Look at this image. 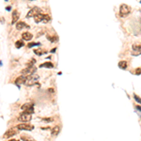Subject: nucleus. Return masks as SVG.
<instances>
[{
    "instance_id": "obj_18",
    "label": "nucleus",
    "mask_w": 141,
    "mask_h": 141,
    "mask_svg": "<svg viewBox=\"0 0 141 141\" xmlns=\"http://www.w3.org/2000/svg\"><path fill=\"white\" fill-rule=\"evenodd\" d=\"M51 21V17L49 15H47V14H43V18H42V23H44V24H47V23H49Z\"/></svg>"
},
{
    "instance_id": "obj_27",
    "label": "nucleus",
    "mask_w": 141,
    "mask_h": 141,
    "mask_svg": "<svg viewBox=\"0 0 141 141\" xmlns=\"http://www.w3.org/2000/svg\"><path fill=\"white\" fill-rule=\"evenodd\" d=\"M10 9H11L10 7H7V8H6V10H10Z\"/></svg>"
},
{
    "instance_id": "obj_16",
    "label": "nucleus",
    "mask_w": 141,
    "mask_h": 141,
    "mask_svg": "<svg viewBox=\"0 0 141 141\" xmlns=\"http://www.w3.org/2000/svg\"><path fill=\"white\" fill-rule=\"evenodd\" d=\"M127 62H126L125 60H122V61H120L119 62V67L120 68V69H122V70H125L127 69Z\"/></svg>"
},
{
    "instance_id": "obj_24",
    "label": "nucleus",
    "mask_w": 141,
    "mask_h": 141,
    "mask_svg": "<svg viewBox=\"0 0 141 141\" xmlns=\"http://www.w3.org/2000/svg\"><path fill=\"white\" fill-rule=\"evenodd\" d=\"M5 23V19L4 17H0V24H4Z\"/></svg>"
},
{
    "instance_id": "obj_20",
    "label": "nucleus",
    "mask_w": 141,
    "mask_h": 141,
    "mask_svg": "<svg viewBox=\"0 0 141 141\" xmlns=\"http://www.w3.org/2000/svg\"><path fill=\"white\" fill-rule=\"evenodd\" d=\"M55 120L54 118H43L42 119V121L43 122H53Z\"/></svg>"
},
{
    "instance_id": "obj_12",
    "label": "nucleus",
    "mask_w": 141,
    "mask_h": 141,
    "mask_svg": "<svg viewBox=\"0 0 141 141\" xmlns=\"http://www.w3.org/2000/svg\"><path fill=\"white\" fill-rule=\"evenodd\" d=\"M34 17V20H35V23H37V24H39V23H41V22H42V18H43V14L42 13V12H40V13H37L36 15L33 16Z\"/></svg>"
},
{
    "instance_id": "obj_25",
    "label": "nucleus",
    "mask_w": 141,
    "mask_h": 141,
    "mask_svg": "<svg viewBox=\"0 0 141 141\" xmlns=\"http://www.w3.org/2000/svg\"><path fill=\"white\" fill-rule=\"evenodd\" d=\"M135 99H136V100L137 101V103H140V99H139V98H138V97H137L136 95H135Z\"/></svg>"
},
{
    "instance_id": "obj_21",
    "label": "nucleus",
    "mask_w": 141,
    "mask_h": 141,
    "mask_svg": "<svg viewBox=\"0 0 141 141\" xmlns=\"http://www.w3.org/2000/svg\"><path fill=\"white\" fill-rule=\"evenodd\" d=\"M34 53L36 54V55H38V56H42V54H44V53H46L45 51H41L40 49H36V50H34Z\"/></svg>"
},
{
    "instance_id": "obj_7",
    "label": "nucleus",
    "mask_w": 141,
    "mask_h": 141,
    "mask_svg": "<svg viewBox=\"0 0 141 141\" xmlns=\"http://www.w3.org/2000/svg\"><path fill=\"white\" fill-rule=\"evenodd\" d=\"M140 50H141V47L139 43H135L133 45V55L135 56H139L140 55Z\"/></svg>"
},
{
    "instance_id": "obj_11",
    "label": "nucleus",
    "mask_w": 141,
    "mask_h": 141,
    "mask_svg": "<svg viewBox=\"0 0 141 141\" xmlns=\"http://www.w3.org/2000/svg\"><path fill=\"white\" fill-rule=\"evenodd\" d=\"M16 133L14 130H9V131H7L6 133H5V135H4V138H10L11 136H15Z\"/></svg>"
},
{
    "instance_id": "obj_14",
    "label": "nucleus",
    "mask_w": 141,
    "mask_h": 141,
    "mask_svg": "<svg viewBox=\"0 0 141 141\" xmlns=\"http://www.w3.org/2000/svg\"><path fill=\"white\" fill-rule=\"evenodd\" d=\"M22 38L25 41H30L32 38H33V35H32L31 33H29V32H25V33L22 34Z\"/></svg>"
},
{
    "instance_id": "obj_5",
    "label": "nucleus",
    "mask_w": 141,
    "mask_h": 141,
    "mask_svg": "<svg viewBox=\"0 0 141 141\" xmlns=\"http://www.w3.org/2000/svg\"><path fill=\"white\" fill-rule=\"evenodd\" d=\"M40 12H42V10L40 8H38V7H35V8H33L32 10H29V12L26 15V18H31L34 15H36L37 13H40Z\"/></svg>"
},
{
    "instance_id": "obj_2",
    "label": "nucleus",
    "mask_w": 141,
    "mask_h": 141,
    "mask_svg": "<svg viewBox=\"0 0 141 141\" xmlns=\"http://www.w3.org/2000/svg\"><path fill=\"white\" fill-rule=\"evenodd\" d=\"M131 12V8L126 5V4H122L120 7V15L121 17H126L127 15H129Z\"/></svg>"
},
{
    "instance_id": "obj_3",
    "label": "nucleus",
    "mask_w": 141,
    "mask_h": 141,
    "mask_svg": "<svg viewBox=\"0 0 141 141\" xmlns=\"http://www.w3.org/2000/svg\"><path fill=\"white\" fill-rule=\"evenodd\" d=\"M31 120V114L29 113H26L24 111V113H22L19 118H18V120L21 121V122H29Z\"/></svg>"
},
{
    "instance_id": "obj_17",
    "label": "nucleus",
    "mask_w": 141,
    "mask_h": 141,
    "mask_svg": "<svg viewBox=\"0 0 141 141\" xmlns=\"http://www.w3.org/2000/svg\"><path fill=\"white\" fill-rule=\"evenodd\" d=\"M31 107H33V104H26L22 105L21 109L24 110V111H26V110H27V109H29V108H31Z\"/></svg>"
},
{
    "instance_id": "obj_22",
    "label": "nucleus",
    "mask_w": 141,
    "mask_h": 141,
    "mask_svg": "<svg viewBox=\"0 0 141 141\" xmlns=\"http://www.w3.org/2000/svg\"><path fill=\"white\" fill-rule=\"evenodd\" d=\"M38 45H41V43H40V42H30V43H28L27 46L29 47V48H31V47L38 46Z\"/></svg>"
},
{
    "instance_id": "obj_15",
    "label": "nucleus",
    "mask_w": 141,
    "mask_h": 141,
    "mask_svg": "<svg viewBox=\"0 0 141 141\" xmlns=\"http://www.w3.org/2000/svg\"><path fill=\"white\" fill-rule=\"evenodd\" d=\"M40 68H48V69H53V68H54V65H53V63H51V62H46V63L42 64V65H40Z\"/></svg>"
},
{
    "instance_id": "obj_6",
    "label": "nucleus",
    "mask_w": 141,
    "mask_h": 141,
    "mask_svg": "<svg viewBox=\"0 0 141 141\" xmlns=\"http://www.w3.org/2000/svg\"><path fill=\"white\" fill-rule=\"evenodd\" d=\"M21 73L23 74H32V73H36V68L34 66H27V68L23 70Z\"/></svg>"
},
{
    "instance_id": "obj_26",
    "label": "nucleus",
    "mask_w": 141,
    "mask_h": 141,
    "mask_svg": "<svg viewBox=\"0 0 141 141\" xmlns=\"http://www.w3.org/2000/svg\"><path fill=\"white\" fill-rule=\"evenodd\" d=\"M56 50H57L56 48H54V49H52V50H51V53H55V52H56Z\"/></svg>"
},
{
    "instance_id": "obj_10",
    "label": "nucleus",
    "mask_w": 141,
    "mask_h": 141,
    "mask_svg": "<svg viewBox=\"0 0 141 141\" xmlns=\"http://www.w3.org/2000/svg\"><path fill=\"white\" fill-rule=\"evenodd\" d=\"M19 17H20V13L17 11V10H13L12 11V21H11V24L12 25H14L17 23V20L19 19Z\"/></svg>"
},
{
    "instance_id": "obj_13",
    "label": "nucleus",
    "mask_w": 141,
    "mask_h": 141,
    "mask_svg": "<svg viewBox=\"0 0 141 141\" xmlns=\"http://www.w3.org/2000/svg\"><path fill=\"white\" fill-rule=\"evenodd\" d=\"M24 27H29L26 23H24V22H18V23H16V29L17 30H21V29H23Z\"/></svg>"
},
{
    "instance_id": "obj_19",
    "label": "nucleus",
    "mask_w": 141,
    "mask_h": 141,
    "mask_svg": "<svg viewBox=\"0 0 141 141\" xmlns=\"http://www.w3.org/2000/svg\"><path fill=\"white\" fill-rule=\"evenodd\" d=\"M25 45V43L23 42V41H17L15 43L16 48H22V47Z\"/></svg>"
},
{
    "instance_id": "obj_1",
    "label": "nucleus",
    "mask_w": 141,
    "mask_h": 141,
    "mask_svg": "<svg viewBox=\"0 0 141 141\" xmlns=\"http://www.w3.org/2000/svg\"><path fill=\"white\" fill-rule=\"evenodd\" d=\"M39 79H40V77L38 75H35L34 73L28 74L27 76H26V80H25L24 84L26 85V86H34V85L38 84Z\"/></svg>"
},
{
    "instance_id": "obj_4",
    "label": "nucleus",
    "mask_w": 141,
    "mask_h": 141,
    "mask_svg": "<svg viewBox=\"0 0 141 141\" xmlns=\"http://www.w3.org/2000/svg\"><path fill=\"white\" fill-rule=\"evenodd\" d=\"M17 129L20 131H32L34 129V126L27 123V122H23V123L17 125Z\"/></svg>"
},
{
    "instance_id": "obj_8",
    "label": "nucleus",
    "mask_w": 141,
    "mask_h": 141,
    "mask_svg": "<svg viewBox=\"0 0 141 141\" xmlns=\"http://www.w3.org/2000/svg\"><path fill=\"white\" fill-rule=\"evenodd\" d=\"M60 130H61V127L59 125H56L53 129H52V136H58V134L60 133Z\"/></svg>"
},
{
    "instance_id": "obj_23",
    "label": "nucleus",
    "mask_w": 141,
    "mask_h": 141,
    "mask_svg": "<svg viewBox=\"0 0 141 141\" xmlns=\"http://www.w3.org/2000/svg\"><path fill=\"white\" fill-rule=\"evenodd\" d=\"M136 74H137V75L140 74V68H137V69L136 70Z\"/></svg>"
},
{
    "instance_id": "obj_9",
    "label": "nucleus",
    "mask_w": 141,
    "mask_h": 141,
    "mask_svg": "<svg viewBox=\"0 0 141 141\" xmlns=\"http://www.w3.org/2000/svg\"><path fill=\"white\" fill-rule=\"evenodd\" d=\"M25 80H26V76H25V75H22V76L18 77V78L15 80V85L18 88H20L21 85H23V84L25 83Z\"/></svg>"
}]
</instances>
